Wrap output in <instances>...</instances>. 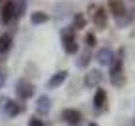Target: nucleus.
Wrapping results in <instances>:
<instances>
[{
	"mask_svg": "<svg viewBox=\"0 0 135 126\" xmlns=\"http://www.w3.org/2000/svg\"><path fill=\"white\" fill-rule=\"evenodd\" d=\"M88 126H98V124H96V122H90V124H88Z\"/></svg>",
	"mask_w": 135,
	"mask_h": 126,
	"instance_id": "obj_19",
	"label": "nucleus"
},
{
	"mask_svg": "<svg viewBox=\"0 0 135 126\" xmlns=\"http://www.w3.org/2000/svg\"><path fill=\"white\" fill-rule=\"evenodd\" d=\"M51 109V100L47 98V96H41L40 100H38V111L40 113H47Z\"/></svg>",
	"mask_w": 135,
	"mask_h": 126,
	"instance_id": "obj_11",
	"label": "nucleus"
},
{
	"mask_svg": "<svg viewBox=\"0 0 135 126\" xmlns=\"http://www.w3.org/2000/svg\"><path fill=\"white\" fill-rule=\"evenodd\" d=\"M107 104V94H105V91L103 88H98V92H96V96H94V105L98 107V109H101Z\"/></svg>",
	"mask_w": 135,
	"mask_h": 126,
	"instance_id": "obj_9",
	"label": "nucleus"
},
{
	"mask_svg": "<svg viewBox=\"0 0 135 126\" xmlns=\"http://www.w3.org/2000/svg\"><path fill=\"white\" fill-rule=\"evenodd\" d=\"M49 19L47 17V13H41V11H36V13H32V23H36V25H40V23H45Z\"/></svg>",
	"mask_w": 135,
	"mask_h": 126,
	"instance_id": "obj_12",
	"label": "nucleus"
},
{
	"mask_svg": "<svg viewBox=\"0 0 135 126\" xmlns=\"http://www.w3.org/2000/svg\"><path fill=\"white\" fill-rule=\"evenodd\" d=\"M84 23H86V21H84V17H83V15H77V17H75V26H77V28H83Z\"/></svg>",
	"mask_w": 135,
	"mask_h": 126,
	"instance_id": "obj_17",
	"label": "nucleus"
},
{
	"mask_svg": "<svg viewBox=\"0 0 135 126\" xmlns=\"http://www.w3.org/2000/svg\"><path fill=\"white\" fill-rule=\"evenodd\" d=\"M62 40H64V47H66L68 53H75L77 51V42H75V38H73L71 32H64Z\"/></svg>",
	"mask_w": 135,
	"mask_h": 126,
	"instance_id": "obj_4",
	"label": "nucleus"
},
{
	"mask_svg": "<svg viewBox=\"0 0 135 126\" xmlns=\"http://www.w3.org/2000/svg\"><path fill=\"white\" fill-rule=\"evenodd\" d=\"M28 126H45V124H43V120H41V119H38V117H32V119L28 120Z\"/></svg>",
	"mask_w": 135,
	"mask_h": 126,
	"instance_id": "obj_16",
	"label": "nucleus"
},
{
	"mask_svg": "<svg viewBox=\"0 0 135 126\" xmlns=\"http://www.w3.org/2000/svg\"><path fill=\"white\" fill-rule=\"evenodd\" d=\"M101 81V74L98 70H92L86 74V77H84V83H86V87H96L98 83Z\"/></svg>",
	"mask_w": 135,
	"mask_h": 126,
	"instance_id": "obj_7",
	"label": "nucleus"
},
{
	"mask_svg": "<svg viewBox=\"0 0 135 126\" xmlns=\"http://www.w3.org/2000/svg\"><path fill=\"white\" fill-rule=\"evenodd\" d=\"M0 2H2V0H0Z\"/></svg>",
	"mask_w": 135,
	"mask_h": 126,
	"instance_id": "obj_20",
	"label": "nucleus"
},
{
	"mask_svg": "<svg viewBox=\"0 0 135 126\" xmlns=\"http://www.w3.org/2000/svg\"><path fill=\"white\" fill-rule=\"evenodd\" d=\"M13 15H15V6L11 2H6L4 8H2V13H0V21H2V23H9Z\"/></svg>",
	"mask_w": 135,
	"mask_h": 126,
	"instance_id": "obj_5",
	"label": "nucleus"
},
{
	"mask_svg": "<svg viewBox=\"0 0 135 126\" xmlns=\"http://www.w3.org/2000/svg\"><path fill=\"white\" fill-rule=\"evenodd\" d=\"M21 111H23V107L15 105V104H11V105H9V115H17V113H21Z\"/></svg>",
	"mask_w": 135,
	"mask_h": 126,
	"instance_id": "obj_18",
	"label": "nucleus"
},
{
	"mask_svg": "<svg viewBox=\"0 0 135 126\" xmlns=\"http://www.w3.org/2000/svg\"><path fill=\"white\" fill-rule=\"evenodd\" d=\"M17 94H19L21 98H30V96L34 94V87L23 81V83H19V88H17Z\"/></svg>",
	"mask_w": 135,
	"mask_h": 126,
	"instance_id": "obj_8",
	"label": "nucleus"
},
{
	"mask_svg": "<svg viewBox=\"0 0 135 126\" xmlns=\"http://www.w3.org/2000/svg\"><path fill=\"white\" fill-rule=\"evenodd\" d=\"M66 77H68V71H58V74H55L53 77H51L49 81H47V87L49 88H55V87H58V85H62L64 81H66Z\"/></svg>",
	"mask_w": 135,
	"mask_h": 126,
	"instance_id": "obj_6",
	"label": "nucleus"
},
{
	"mask_svg": "<svg viewBox=\"0 0 135 126\" xmlns=\"http://www.w3.org/2000/svg\"><path fill=\"white\" fill-rule=\"evenodd\" d=\"M9 43H11V36L9 34H4L0 38V51H8L9 49Z\"/></svg>",
	"mask_w": 135,
	"mask_h": 126,
	"instance_id": "obj_14",
	"label": "nucleus"
},
{
	"mask_svg": "<svg viewBox=\"0 0 135 126\" xmlns=\"http://www.w3.org/2000/svg\"><path fill=\"white\" fill-rule=\"evenodd\" d=\"M62 119H64V122L68 126H79L81 124V113L77 109H64Z\"/></svg>",
	"mask_w": 135,
	"mask_h": 126,
	"instance_id": "obj_1",
	"label": "nucleus"
},
{
	"mask_svg": "<svg viewBox=\"0 0 135 126\" xmlns=\"http://www.w3.org/2000/svg\"><path fill=\"white\" fill-rule=\"evenodd\" d=\"M111 11H113L116 17L124 15V11H126V6H124V2H122V0H111Z\"/></svg>",
	"mask_w": 135,
	"mask_h": 126,
	"instance_id": "obj_10",
	"label": "nucleus"
},
{
	"mask_svg": "<svg viewBox=\"0 0 135 126\" xmlns=\"http://www.w3.org/2000/svg\"><path fill=\"white\" fill-rule=\"evenodd\" d=\"M94 11L96 13L92 15V21L96 23V26L98 28H105L107 26V11H105V8H96Z\"/></svg>",
	"mask_w": 135,
	"mask_h": 126,
	"instance_id": "obj_2",
	"label": "nucleus"
},
{
	"mask_svg": "<svg viewBox=\"0 0 135 126\" xmlns=\"http://www.w3.org/2000/svg\"><path fill=\"white\" fill-rule=\"evenodd\" d=\"M84 42H86L88 47L96 45V36H94V34H86V36H84Z\"/></svg>",
	"mask_w": 135,
	"mask_h": 126,
	"instance_id": "obj_15",
	"label": "nucleus"
},
{
	"mask_svg": "<svg viewBox=\"0 0 135 126\" xmlns=\"http://www.w3.org/2000/svg\"><path fill=\"white\" fill-rule=\"evenodd\" d=\"M98 58H99L101 64L111 62V51H109V49H101V51H99V55H98Z\"/></svg>",
	"mask_w": 135,
	"mask_h": 126,
	"instance_id": "obj_13",
	"label": "nucleus"
},
{
	"mask_svg": "<svg viewBox=\"0 0 135 126\" xmlns=\"http://www.w3.org/2000/svg\"><path fill=\"white\" fill-rule=\"evenodd\" d=\"M120 70H122V64H120V60H116V62L113 64V68H111V81H113L116 87H120V85L124 83V75L120 74Z\"/></svg>",
	"mask_w": 135,
	"mask_h": 126,
	"instance_id": "obj_3",
	"label": "nucleus"
}]
</instances>
